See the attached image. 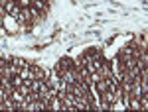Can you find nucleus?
<instances>
[{
	"instance_id": "f03ea898",
	"label": "nucleus",
	"mask_w": 148,
	"mask_h": 112,
	"mask_svg": "<svg viewBox=\"0 0 148 112\" xmlns=\"http://www.w3.org/2000/svg\"><path fill=\"white\" fill-rule=\"evenodd\" d=\"M73 67H77V63H75L71 57H61V59L57 61V65H56L53 71H56L57 75H61L63 71H69V69H73Z\"/></svg>"
},
{
	"instance_id": "7ed1b4c3",
	"label": "nucleus",
	"mask_w": 148,
	"mask_h": 112,
	"mask_svg": "<svg viewBox=\"0 0 148 112\" xmlns=\"http://www.w3.org/2000/svg\"><path fill=\"white\" fill-rule=\"evenodd\" d=\"M30 71H32V77L40 79V81H47V71L40 65H30Z\"/></svg>"
},
{
	"instance_id": "f257e3e1",
	"label": "nucleus",
	"mask_w": 148,
	"mask_h": 112,
	"mask_svg": "<svg viewBox=\"0 0 148 112\" xmlns=\"http://www.w3.org/2000/svg\"><path fill=\"white\" fill-rule=\"evenodd\" d=\"M2 8L4 12L12 16V18H18L20 16V10H22V6H20V2H16V0H6L4 4H2Z\"/></svg>"
}]
</instances>
